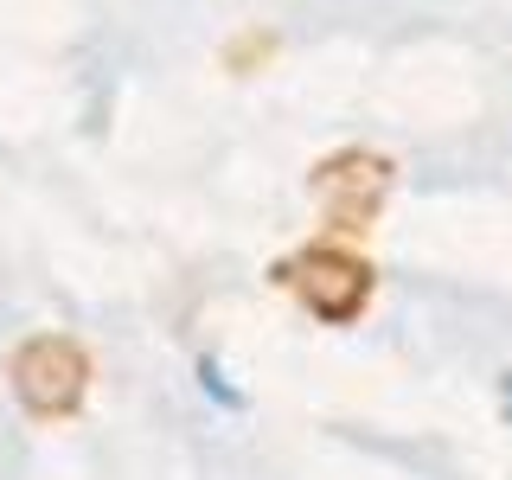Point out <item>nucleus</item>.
<instances>
[{
  "label": "nucleus",
  "instance_id": "obj_1",
  "mask_svg": "<svg viewBox=\"0 0 512 480\" xmlns=\"http://www.w3.org/2000/svg\"><path fill=\"white\" fill-rule=\"evenodd\" d=\"M506 416H512V378H506Z\"/></svg>",
  "mask_w": 512,
  "mask_h": 480
}]
</instances>
